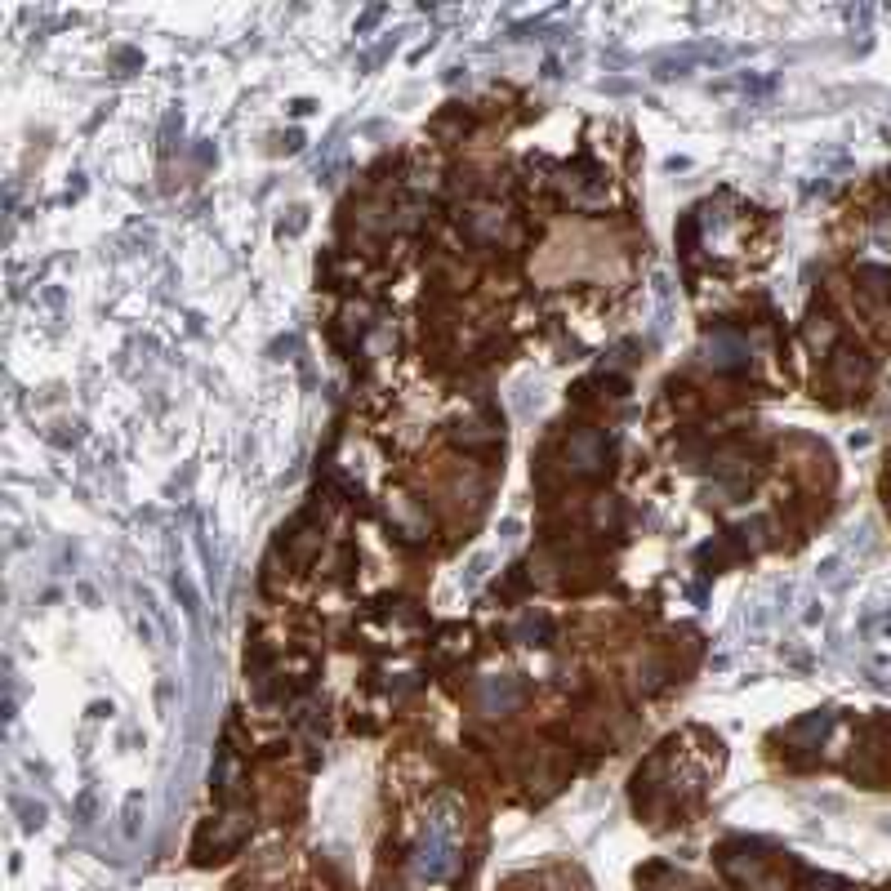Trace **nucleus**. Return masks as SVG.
Segmentation results:
<instances>
[{
    "mask_svg": "<svg viewBox=\"0 0 891 891\" xmlns=\"http://www.w3.org/2000/svg\"><path fill=\"white\" fill-rule=\"evenodd\" d=\"M14 807L22 811V825H27V829H41V825H45V807H41V802H22V798H18Z\"/></svg>",
    "mask_w": 891,
    "mask_h": 891,
    "instance_id": "nucleus-1",
    "label": "nucleus"
},
{
    "mask_svg": "<svg viewBox=\"0 0 891 891\" xmlns=\"http://www.w3.org/2000/svg\"><path fill=\"white\" fill-rule=\"evenodd\" d=\"M139 807H143V793H129V802H125V834H139Z\"/></svg>",
    "mask_w": 891,
    "mask_h": 891,
    "instance_id": "nucleus-2",
    "label": "nucleus"
},
{
    "mask_svg": "<svg viewBox=\"0 0 891 891\" xmlns=\"http://www.w3.org/2000/svg\"><path fill=\"white\" fill-rule=\"evenodd\" d=\"M76 811H80V820L90 825V815H94V793H80V802H76Z\"/></svg>",
    "mask_w": 891,
    "mask_h": 891,
    "instance_id": "nucleus-3",
    "label": "nucleus"
}]
</instances>
